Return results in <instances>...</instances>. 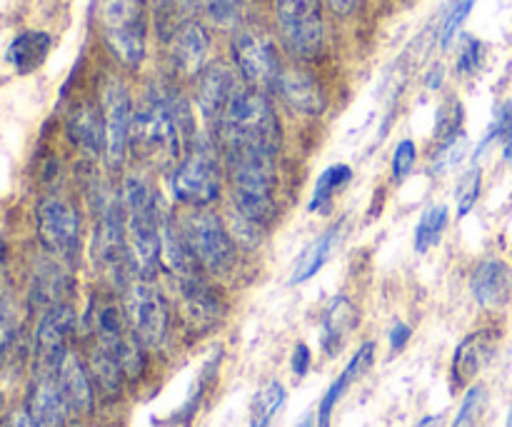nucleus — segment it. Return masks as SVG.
Segmentation results:
<instances>
[{
  "mask_svg": "<svg viewBox=\"0 0 512 427\" xmlns=\"http://www.w3.org/2000/svg\"><path fill=\"white\" fill-rule=\"evenodd\" d=\"M298 427H315V420L310 418V415H308V418H303V420H300Z\"/></svg>",
  "mask_w": 512,
  "mask_h": 427,
  "instance_id": "nucleus-42",
  "label": "nucleus"
},
{
  "mask_svg": "<svg viewBox=\"0 0 512 427\" xmlns=\"http://www.w3.org/2000/svg\"><path fill=\"white\" fill-rule=\"evenodd\" d=\"M135 100L128 83L120 75H108L100 93V115L105 130V165L110 170H120L130 155V138H133Z\"/></svg>",
  "mask_w": 512,
  "mask_h": 427,
  "instance_id": "nucleus-10",
  "label": "nucleus"
},
{
  "mask_svg": "<svg viewBox=\"0 0 512 427\" xmlns=\"http://www.w3.org/2000/svg\"><path fill=\"white\" fill-rule=\"evenodd\" d=\"M30 427H63L70 420L68 405L60 393L55 370H35L30 380L25 405L20 408Z\"/></svg>",
  "mask_w": 512,
  "mask_h": 427,
  "instance_id": "nucleus-16",
  "label": "nucleus"
},
{
  "mask_svg": "<svg viewBox=\"0 0 512 427\" xmlns=\"http://www.w3.org/2000/svg\"><path fill=\"white\" fill-rule=\"evenodd\" d=\"M340 243H343V225L338 223L330 225L328 230H323V233L298 255V260H295L293 265V273H290L288 278V285H303L308 283L310 278H315V275L328 265V260L333 258L335 250L340 248Z\"/></svg>",
  "mask_w": 512,
  "mask_h": 427,
  "instance_id": "nucleus-23",
  "label": "nucleus"
},
{
  "mask_svg": "<svg viewBox=\"0 0 512 427\" xmlns=\"http://www.w3.org/2000/svg\"><path fill=\"white\" fill-rule=\"evenodd\" d=\"M88 370L90 378H93L95 390H98L103 398L115 400L120 398L123 393V383H125V373L123 365H120L118 353L113 348H105V345L93 343L90 348V358H88Z\"/></svg>",
  "mask_w": 512,
  "mask_h": 427,
  "instance_id": "nucleus-25",
  "label": "nucleus"
},
{
  "mask_svg": "<svg viewBox=\"0 0 512 427\" xmlns=\"http://www.w3.org/2000/svg\"><path fill=\"white\" fill-rule=\"evenodd\" d=\"M55 375H58L60 393L68 405L70 418H88L95 408V383L90 378L88 365L75 353H68L55 370Z\"/></svg>",
  "mask_w": 512,
  "mask_h": 427,
  "instance_id": "nucleus-17",
  "label": "nucleus"
},
{
  "mask_svg": "<svg viewBox=\"0 0 512 427\" xmlns=\"http://www.w3.org/2000/svg\"><path fill=\"white\" fill-rule=\"evenodd\" d=\"M98 28L110 58L140 70L148 55V0H100Z\"/></svg>",
  "mask_w": 512,
  "mask_h": 427,
  "instance_id": "nucleus-5",
  "label": "nucleus"
},
{
  "mask_svg": "<svg viewBox=\"0 0 512 427\" xmlns=\"http://www.w3.org/2000/svg\"><path fill=\"white\" fill-rule=\"evenodd\" d=\"M170 68L180 78H198L210 63V33L203 20L185 18L168 38Z\"/></svg>",
  "mask_w": 512,
  "mask_h": 427,
  "instance_id": "nucleus-14",
  "label": "nucleus"
},
{
  "mask_svg": "<svg viewBox=\"0 0 512 427\" xmlns=\"http://www.w3.org/2000/svg\"><path fill=\"white\" fill-rule=\"evenodd\" d=\"M495 348H498V335H495L493 330H478V333L468 335V338L455 348L453 355L455 388H465L468 383H473L475 375L490 363Z\"/></svg>",
  "mask_w": 512,
  "mask_h": 427,
  "instance_id": "nucleus-21",
  "label": "nucleus"
},
{
  "mask_svg": "<svg viewBox=\"0 0 512 427\" xmlns=\"http://www.w3.org/2000/svg\"><path fill=\"white\" fill-rule=\"evenodd\" d=\"M290 365H293L295 378H305V375L310 373V365H313V353H310L308 345H305V343L295 345L293 360H290Z\"/></svg>",
  "mask_w": 512,
  "mask_h": 427,
  "instance_id": "nucleus-39",
  "label": "nucleus"
},
{
  "mask_svg": "<svg viewBox=\"0 0 512 427\" xmlns=\"http://www.w3.org/2000/svg\"><path fill=\"white\" fill-rule=\"evenodd\" d=\"M218 370H220V350L218 353L210 355V358L203 363V368H200L198 378H195V383H193V390H190L188 400H185L183 408L175 413V423H190V420L198 415L205 395H208V390L213 388V383L218 380Z\"/></svg>",
  "mask_w": 512,
  "mask_h": 427,
  "instance_id": "nucleus-29",
  "label": "nucleus"
},
{
  "mask_svg": "<svg viewBox=\"0 0 512 427\" xmlns=\"http://www.w3.org/2000/svg\"><path fill=\"white\" fill-rule=\"evenodd\" d=\"M123 308L130 330L148 350H158L168 343L170 305L160 293L155 280L133 278L123 290Z\"/></svg>",
  "mask_w": 512,
  "mask_h": 427,
  "instance_id": "nucleus-11",
  "label": "nucleus"
},
{
  "mask_svg": "<svg viewBox=\"0 0 512 427\" xmlns=\"http://www.w3.org/2000/svg\"><path fill=\"white\" fill-rule=\"evenodd\" d=\"M243 85L245 83L240 80L233 63L215 60V63L205 65L203 73L195 78V105H198L200 115H203V123L208 125V130H213L215 125H218L225 108H228L230 100L235 98V93H238Z\"/></svg>",
  "mask_w": 512,
  "mask_h": 427,
  "instance_id": "nucleus-12",
  "label": "nucleus"
},
{
  "mask_svg": "<svg viewBox=\"0 0 512 427\" xmlns=\"http://www.w3.org/2000/svg\"><path fill=\"white\" fill-rule=\"evenodd\" d=\"M483 58L485 45L478 38H473V35H463L458 45V58H455V73L460 78H470V75H475L480 70Z\"/></svg>",
  "mask_w": 512,
  "mask_h": 427,
  "instance_id": "nucleus-36",
  "label": "nucleus"
},
{
  "mask_svg": "<svg viewBox=\"0 0 512 427\" xmlns=\"http://www.w3.org/2000/svg\"><path fill=\"white\" fill-rule=\"evenodd\" d=\"M193 13L203 15L205 23L215 28L235 30L240 20V0H185Z\"/></svg>",
  "mask_w": 512,
  "mask_h": 427,
  "instance_id": "nucleus-31",
  "label": "nucleus"
},
{
  "mask_svg": "<svg viewBox=\"0 0 512 427\" xmlns=\"http://www.w3.org/2000/svg\"><path fill=\"white\" fill-rule=\"evenodd\" d=\"M285 398H288V393H285L283 383L268 380V383L255 393L253 405H250V427H273L275 418H278V413L283 410Z\"/></svg>",
  "mask_w": 512,
  "mask_h": 427,
  "instance_id": "nucleus-28",
  "label": "nucleus"
},
{
  "mask_svg": "<svg viewBox=\"0 0 512 427\" xmlns=\"http://www.w3.org/2000/svg\"><path fill=\"white\" fill-rule=\"evenodd\" d=\"M20 333V310L13 295L0 293V365L8 358L15 338Z\"/></svg>",
  "mask_w": 512,
  "mask_h": 427,
  "instance_id": "nucleus-32",
  "label": "nucleus"
},
{
  "mask_svg": "<svg viewBox=\"0 0 512 427\" xmlns=\"http://www.w3.org/2000/svg\"><path fill=\"white\" fill-rule=\"evenodd\" d=\"M68 138L85 160L95 163L105 155V130L100 105L83 103L68 118Z\"/></svg>",
  "mask_w": 512,
  "mask_h": 427,
  "instance_id": "nucleus-22",
  "label": "nucleus"
},
{
  "mask_svg": "<svg viewBox=\"0 0 512 427\" xmlns=\"http://www.w3.org/2000/svg\"><path fill=\"white\" fill-rule=\"evenodd\" d=\"M275 25L283 48L295 60H315L325 48L323 0H273Z\"/></svg>",
  "mask_w": 512,
  "mask_h": 427,
  "instance_id": "nucleus-7",
  "label": "nucleus"
},
{
  "mask_svg": "<svg viewBox=\"0 0 512 427\" xmlns=\"http://www.w3.org/2000/svg\"><path fill=\"white\" fill-rule=\"evenodd\" d=\"M225 163L210 133H198L168 173V193L180 208H213L223 195Z\"/></svg>",
  "mask_w": 512,
  "mask_h": 427,
  "instance_id": "nucleus-4",
  "label": "nucleus"
},
{
  "mask_svg": "<svg viewBox=\"0 0 512 427\" xmlns=\"http://www.w3.org/2000/svg\"><path fill=\"white\" fill-rule=\"evenodd\" d=\"M358 323L360 313L353 300L348 295H335L320 315V348H323V353L328 358H338Z\"/></svg>",
  "mask_w": 512,
  "mask_h": 427,
  "instance_id": "nucleus-18",
  "label": "nucleus"
},
{
  "mask_svg": "<svg viewBox=\"0 0 512 427\" xmlns=\"http://www.w3.org/2000/svg\"><path fill=\"white\" fill-rule=\"evenodd\" d=\"M410 338H413V328L405 323H395L393 328H390V335H388L390 350H393V353H400V350L408 345Z\"/></svg>",
  "mask_w": 512,
  "mask_h": 427,
  "instance_id": "nucleus-40",
  "label": "nucleus"
},
{
  "mask_svg": "<svg viewBox=\"0 0 512 427\" xmlns=\"http://www.w3.org/2000/svg\"><path fill=\"white\" fill-rule=\"evenodd\" d=\"M415 165H418V145L410 138L400 140L393 150V160H390V175L395 183H403L413 173Z\"/></svg>",
  "mask_w": 512,
  "mask_h": 427,
  "instance_id": "nucleus-38",
  "label": "nucleus"
},
{
  "mask_svg": "<svg viewBox=\"0 0 512 427\" xmlns=\"http://www.w3.org/2000/svg\"><path fill=\"white\" fill-rule=\"evenodd\" d=\"M50 48H53V38L45 30H23L8 45L5 60L13 65V70L18 75H28L35 73L45 63Z\"/></svg>",
  "mask_w": 512,
  "mask_h": 427,
  "instance_id": "nucleus-24",
  "label": "nucleus"
},
{
  "mask_svg": "<svg viewBox=\"0 0 512 427\" xmlns=\"http://www.w3.org/2000/svg\"><path fill=\"white\" fill-rule=\"evenodd\" d=\"M508 427H512V405H510V415H508Z\"/></svg>",
  "mask_w": 512,
  "mask_h": 427,
  "instance_id": "nucleus-43",
  "label": "nucleus"
},
{
  "mask_svg": "<svg viewBox=\"0 0 512 427\" xmlns=\"http://www.w3.org/2000/svg\"><path fill=\"white\" fill-rule=\"evenodd\" d=\"M78 328V315L73 305H58L45 310L35 330V370H58L70 353V340Z\"/></svg>",
  "mask_w": 512,
  "mask_h": 427,
  "instance_id": "nucleus-13",
  "label": "nucleus"
},
{
  "mask_svg": "<svg viewBox=\"0 0 512 427\" xmlns=\"http://www.w3.org/2000/svg\"><path fill=\"white\" fill-rule=\"evenodd\" d=\"M353 180V168L345 163H333L318 175L313 185V193H310L308 210L310 213H325L330 208V203L335 200V195L345 188V185Z\"/></svg>",
  "mask_w": 512,
  "mask_h": 427,
  "instance_id": "nucleus-26",
  "label": "nucleus"
},
{
  "mask_svg": "<svg viewBox=\"0 0 512 427\" xmlns=\"http://www.w3.org/2000/svg\"><path fill=\"white\" fill-rule=\"evenodd\" d=\"M450 223V210L445 203H430L428 208L423 210L420 215L418 225H415V235H413V245H415V253H428L433 250L435 245L443 240L445 230H448Z\"/></svg>",
  "mask_w": 512,
  "mask_h": 427,
  "instance_id": "nucleus-27",
  "label": "nucleus"
},
{
  "mask_svg": "<svg viewBox=\"0 0 512 427\" xmlns=\"http://www.w3.org/2000/svg\"><path fill=\"white\" fill-rule=\"evenodd\" d=\"M210 135L223 155L260 153L278 158L283 150V123L278 108L265 90L250 85H243L235 93Z\"/></svg>",
  "mask_w": 512,
  "mask_h": 427,
  "instance_id": "nucleus-3",
  "label": "nucleus"
},
{
  "mask_svg": "<svg viewBox=\"0 0 512 427\" xmlns=\"http://www.w3.org/2000/svg\"><path fill=\"white\" fill-rule=\"evenodd\" d=\"M463 103H460L455 95L443 100V105L438 108V118H435V140H438V148H448V145L458 143L463 138Z\"/></svg>",
  "mask_w": 512,
  "mask_h": 427,
  "instance_id": "nucleus-30",
  "label": "nucleus"
},
{
  "mask_svg": "<svg viewBox=\"0 0 512 427\" xmlns=\"http://www.w3.org/2000/svg\"><path fill=\"white\" fill-rule=\"evenodd\" d=\"M195 135L198 130L188 100L180 95V90L160 83L135 105L130 153L140 163L168 175L183 158Z\"/></svg>",
  "mask_w": 512,
  "mask_h": 427,
  "instance_id": "nucleus-1",
  "label": "nucleus"
},
{
  "mask_svg": "<svg viewBox=\"0 0 512 427\" xmlns=\"http://www.w3.org/2000/svg\"><path fill=\"white\" fill-rule=\"evenodd\" d=\"M273 93L278 95L285 108L293 110L300 118H320L328 108L325 88L303 65H283L273 85Z\"/></svg>",
  "mask_w": 512,
  "mask_h": 427,
  "instance_id": "nucleus-15",
  "label": "nucleus"
},
{
  "mask_svg": "<svg viewBox=\"0 0 512 427\" xmlns=\"http://www.w3.org/2000/svg\"><path fill=\"white\" fill-rule=\"evenodd\" d=\"M480 188H483V170L480 165L465 170L458 180V188H455V203H458V218H465L470 210L478 205Z\"/></svg>",
  "mask_w": 512,
  "mask_h": 427,
  "instance_id": "nucleus-35",
  "label": "nucleus"
},
{
  "mask_svg": "<svg viewBox=\"0 0 512 427\" xmlns=\"http://www.w3.org/2000/svg\"><path fill=\"white\" fill-rule=\"evenodd\" d=\"M373 360H375V343H370L368 340V343L360 345L358 353H355L353 358L348 360V365L343 368V373L333 380V385H330V388L325 390L323 398H320L318 415H315V427H330V420H333V413L340 405V400H343L345 393H348V390L353 388L365 373H368Z\"/></svg>",
  "mask_w": 512,
  "mask_h": 427,
  "instance_id": "nucleus-20",
  "label": "nucleus"
},
{
  "mask_svg": "<svg viewBox=\"0 0 512 427\" xmlns=\"http://www.w3.org/2000/svg\"><path fill=\"white\" fill-rule=\"evenodd\" d=\"M470 290L478 305L488 310H500L512 298V268L505 260H483L470 275Z\"/></svg>",
  "mask_w": 512,
  "mask_h": 427,
  "instance_id": "nucleus-19",
  "label": "nucleus"
},
{
  "mask_svg": "<svg viewBox=\"0 0 512 427\" xmlns=\"http://www.w3.org/2000/svg\"><path fill=\"white\" fill-rule=\"evenodd\" d=\"M35 228L48 255L73 265L83 248V218L68 198L58 193L43 195L35 208Z\"/></svg>",
  "mask_w": 512,
  "mask_h": 427,
  "instance_id": "nucleus-8",
  "label": "nucleus"
},
{
  "mask_svg": "<svg viewBox=\"0 0 512 427\" xmlns=\"http://www.w3.org/2000/svg\"><path fill=\"white\" fill-rule=\"evenodd\" d=\"M118 195L135 278L155 280L163 268V225L170 208L140 170L125 175Z\"/></svg>",
  "mask_w": 512,
  "mask_h": 427,
  "instance_id": "nucleus-2",
  "label": "nucleus"
},
{
  "mask_svg": "<svg viewBox=\"0 0 512 427\" xmlns=\"http://www.w3.org/2000/svg\"><path fill=\"white\" fill-rule=\"evenodd\" d=\"M490 143L503 145V158L508 160V163H512V98L505 100V103L498 108L493 125H490V130H488V135H485V140L480 143V150L488 148ZM480 150H478V153H480Z\"/></svg>",
  "mask_w": 512,
  "mask_h": 427,
  "instance_id": "nucleus-33",
  "label": "nucleus"
},
{
  "mask_svg": "<svg viewBox=\"0 0 512 427\" xmlns=\"http://www.w3.org/2000/svg\"><path fill=\"white\" fill-rule=\"evenodd\" d=\"M178 228L205 273L223 278L238 268V240L230 233L228 220L213 208H183L178 215Z\"/></svg>",
  "mask_w": 512,
  "mask_h": 427,
  "instance_id": "nucleus-6",
  "label": "nucleus"
},
{
  "mask_svg": "<svg viewBox=\"0 0 512 427\" xmlns=\"http://www.w3.org/2000/svg\"><path fill=\"white\" fill-rule=\"evenodd\" d=\"M475 3H478V0H450L448 10H445L443 15V23H440V30H438V38L443 48H448V45L458 38L460 28H463L465 20L470 18Z\"/></svg>",
  "mask_w": 512,
  "mask_h": 427,
  "instance_id": "nucleus-34",
  "label": "nucleus"
},
{
  "mask_svg": "<svg viewBox=\"0 0 512 427\" xmlns=\"http://www.w3.org/2000/svg\"><path fill=\"white\" fill-rule=\"evenodd\" d=\"M230 58H233L240 80L250 88L265 90V93L273 90L275 80H278L280 70L285 65L280 60L275 40L263 28H255V25H238L233 30Z\"/></svg>",
  "mask_w": 512,
  "mask_h": 427,
  "instance_id": "nucleus-9",
  "label": "nucleus"
},
{
  "mask_svg": "<svg viewBox=\"0 0 512 427\" xmlns=\"http://www.w3.org/2000/svg\"><path fill=\"white\" fill-rule=\"evenodd\" d=\"M360 3H363V0H325V5H328L338 18H350V15L358 13Z\"/></svg>",
  "mask_w": 512,
  "mask_h": 427,
  "instance_id": "nucleus-41",
  "label": "nucleus"
},
{
  "mask_svg": "<svg viewBox=\"0 0 512 427\" xmlns=\"http://www.w3.org/2000/svg\"><path fill=\"white\" fill-rule=\"evenodd\" d=\"M485 400H488V395H485L483 385H473V388L465 393L458 415H455L453 425L450 427H478L480 418H483Z\"/></svg>",
  "mask_w": 512,
  "mask_h": 427,
  "instance_id": "nucleus-37",
  "label": "nucleus"
}]
</instances>
